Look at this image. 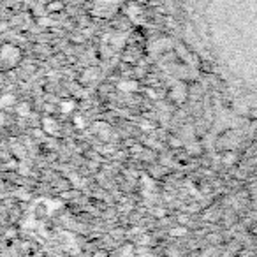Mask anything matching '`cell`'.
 I'll return each instance as SVG.
<instances>
[{
  "mask_svg": "<svg viewBox=\"0 0 257 257\" xmlns=\"http://www.w3.org/2000/svg\"><path fill=\"white\" fill-rule=\"evenodd\" d=\"M92 257H107V252H104V250H97Z\"/></svg>",
  "mask_w": 257,
  "mask_h": 257,
  "instance_id": "6da1fadb",
  "label": "cell"
},
{
  "mask_svg": "<svg viewBox=\"0 0 257 257\" xmlns=\"http://www.w3.org/2000/svg\"><path fill=\"white\" fill-rule=\"evenodd\" d=\"M183 232H185V229H175V231H173V234L180 236V234H183Z\"/></svg>",
  "mask_w": 257,
  "mask_h": 257,
  "instance_id": "7a4b0ae2",
  "label": "cell"
}]
</instances>
